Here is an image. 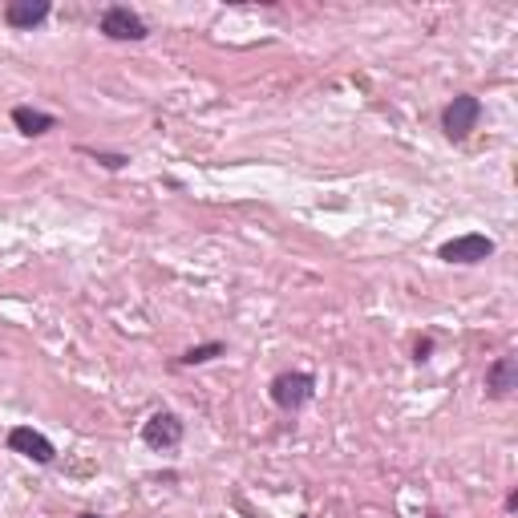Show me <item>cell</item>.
Wrapping results in <instances>:
<instances>
[{
	"label": "cell",
	"mask_w": 518,
	"mask_h": 518,
	"mask_svg": "<svg viewBox=\"0 0 518 518\" xmlns=\"http://www.w3.org/2000/svg\"><path fill=\"white\" fill-rule=\"evenodd\" d=\"M268 397H271V405L284 409V413H300V409L316 397V377L304 369H284L271 377Z\"/></svg>",
	"instance_id": "cell-1"
},
{
	"label": "cell",
	"mask_w": 518,
	"mask_h": 518,
	"mask_svg": "<svg viewBox=\"0 0 518 518\" xmlns=\"http://www.w3.org/2000/svg\"><path fill=\"white\" fill-rule=\"evenodd\" d=\"M478 122H482V102L474 94H458L453 102H445L442 130H445V138L450 142H466L470 134L478 130Z\"/></svg>",
	"instance_id": "cell-2"
},
{
	"label": "cell",
	"mask_w": 518,
	"mask_h": 518,
	"mask_svg": "<svg viewBox=\"0 0 518 518\" xmlns=\"http://www.w3.org/2000/svg\"><path fill=\"white\" fill-rule=\"evenodd\" d=\"M494 256V239L482 231H470V235H458V239H445L438 248V259L445 263H462V268H474V263H486Z\"/></svg>",
	"instance_id": "cell-3"
},
{
	"label": "cell",
	"mask_w": 518,
	"mask_h": 518,
	"mask_svg": "<svg viewBox=\"0 0 518 518\" xmlns=\"http://www.w3.org/2000/svg\"><path fill=\"white\" fill-rule=\"evenodd\" d=\"M97 29L110 41H147L150 37V25L142 21L130 5H110L102 13V21H97Z\"/></svg>",
	"instance_id": "cell-4"
},
{
	"label": "cell",
	"mask_w": 518,
	"mask_h": 518,
	"mask_svg": "<svg viewBox=\"0 0 518 518\" xmlns=\"http://www.w3.org/2000/svg\"><path fill=\"white\" fill-rule=\"evenodd\" d=\"M187 425L178 413H170V409H158V413H150L147 422H142V442L150 445V450H175L178 442H183Z\"/></svg>",
	"instance_id": "cell-5"
},
{
	"label": "cell",
	"mask_w": 518,
	"mask_h": 518,
	"mask_svg": "<svg viewBox=\"0 0 518 518\" xmlns=\"http://www.w3.org/2000/svg\"><path fill=\"white\" fill-rule=\"evenodd\" d=\"M8 450L37 462V466H53V462H57V445L45 438L41 430H33V425H13V430H8Z\"/></svg>",
	"instance_id": "cell-6"
},
{
	"label": "cell",
	"mask_w": 518,
	"mask_h": 518,
	"mask_svg": "<svg viewBox=\"0 0 518 518\" xmlns=\"http://www.w3.org/2000/svg\"><path fill=\"white\" fill-rule=\"evenodd\" d=\"M514 389H518V357L514 352L494 357L486 365V397L490 401H506V397H514Z\"/></svg>",
	"instance_id": "cell-7"
},
{
	"label": "cell",
	"mask_w": 518,
	"mask_h": 518,
	"mask_svg": "<svg viewBox=\"0 0 518 518\" xmlns=\"http://www.w3.org/2000/svg\"><path fill=\"white\" fill-rule=\"evenodd\" d=\"M49 13H53L49 0H8L5 5V25L8 29H16V33H33L37 25L49 21Z\"/></svg>",
	"instance_id": "cell-8"
},
{
	"label": "cell",
	"mask_w": 518,
	"mask_h": 518,
	"mask_svg": "<svg viewBox=\"0 0 518 518\" xmlns=\"http://www.w3.org/2000/svg\"><path fill=\"white\" fill-rule=\"evenodd\" d=\"M13 126L25 134V138H41V134L57 130V117L45 114V110H33V106H16V110H13Z\"/></svg>",
	"instance_id": "cell-9"
},
{
	"label": "cell",
	"mask_w": 518,
	"mask_h": 518,
	"mask_svg": "<svg viewBox=\"0 0 518 518\" xmlns=\"http://www.w3.org/2000/svg\"><path fill=\"white\" fill-rule=\"evenodd\" d=\"M227 344L223 340H207V344H195V349H187L183 357L175 361V369H198V365H211L215 357H223Z\"/></svg>",
	"instance_id": "cell-10"
},
{
	"label": "cell",
	"mask_w": 518,
	"mask_h": 518,
	"mask_svg": "<svg viewBox=\"0 0 518 518\" xmlns=\"http://www.w3.org/2000/svg\"><path fill=\"white\" fill-rule=\"evenodd\" d=\"M86 154H89L94 162H102L106 170H122L126 162H130V154H106V150H89V147H86Z\"/></svg>",
	"instance_id": "cell-11"
},
{
	"label": "cell",
	"mask_w": 518,
	"mask_h": 518,
	"mask_svg": "<svg viewBox=\"0 0 518 518\" xmlns=\"http://www.w3.org/2000/svg\"><path fill=\"white\" fill-rule=\"evenodd\" d=\"M430 352H433V340H430V336H422V340L413 344V361H417V365H425V361H430Z\"/></svg>",
	"instance_id": "cell-12"
},
{
	"label": "cell",
	"mask_w": 518,
	"mask_h": 518,
	"mask_svg": "<svg viewBox=\"0 0 518 518\" xmlns=\"http://www.w3.org/2000/svg\"><path fill=\"white\" fill-rule=\"evenodd\" d=\"M518 511V490H511V494H506V514H514Z\"/></svg>",
	"instance_id": "cell-13"
},
{
	"label": "cell",
	"mask_w": 518,
	"mask_h": 518,
	"mask_svg": "<svg viewBox=\"0 0 518 518\" xmlns=\"http://www.w3.org/2000/svg\"><path fill=\"white\" fill-rule=\"evenodd\" d=\"M77 518H102V514H89V511H86V514H77Z\"/></svg>",
	"instance_id": "cell-14"
}]
</instances>
